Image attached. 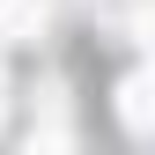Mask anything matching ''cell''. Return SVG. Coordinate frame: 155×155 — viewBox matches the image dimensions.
Wrapping results in <instances>:
<instances>
[{"label": "cell", "instance_id": "7a4b0ae2", "mask_svg": "<svg viewBox=\"0 0 155 155\" xmlns=\"http://www.w3.org/2000/svg\"><path fill=\"white\" fill-rule=\"evenodd\" d=\"M45 30V0H0V45H22Z\"/></svg>", "mask_w": 155, "mask_h": 155}, {"label": "cell", "instance_id": "277c9868", "mask_svg": "<svg viewBox=\"0 0 155 155\" xmlns=\"http://www.w3.org/2000/svg\"><path fill=\"white\" fill-rule=\"evenodd\" d=\"M0 111H8V81H0Z\"/></svg>", "mask_w": 155, "mask_h": 155}, {"label": "cell", "instance_id": "3957f363", "mask_svg": "<svg viewBox=\"0 0 155 155\" xmlns=\"http://www.w3.org/2000/svg\"><path fill=\"white\" fill-rule=\"evenodd\" d=\"M22 155H74V140H67V126H59V118H45V126L22 140Z\"/></svg>", "mask_w": 155, "mask_h": 155}, {"label": "cell", "instance_id": "6da1fadb", "mask_svg": "<svg viewBox=\"0 0 155 155\" xmlns=\"http://www.w3.org/2000/svg\"><path fill=\"white\" fill-rule=\"evenodd\" d=\"M118 118H126V133H155V74H133L118 89Z\"/></svg>", "mask_w": 155, "mask_h": 155}]
</instances>
